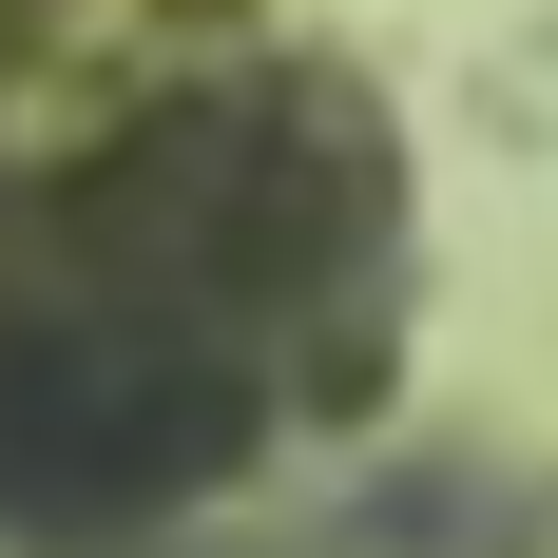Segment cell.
<instances>
[{
	"label": "cell",
	"mask_w": 558,
	"mask_h": 558,
	"mask_svg": "<svg viewBox=\"0 0 558 558\" xmlns=\"http://www.w3.org/2000/svg\"><path fill=\"white\" fill-rule=\"evenodd\" d=\"M231 462V386L173 328H0V520H135Z\"/></svg>",
	"instance_id": "1"
}]
</instances>
